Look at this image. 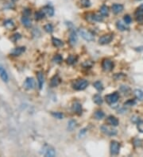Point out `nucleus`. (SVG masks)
I'll use <instances>...</instances> for the list:
<instances>
[{"label":"nucleus","instance_id":"1","mask_svg":"<svg viewBox=\"0 0 143 157\" xmlns=\"http://www.w3.org/2000/svg\"><path fill=\"white\" fill-rule=\"evenodd\" d=\"M88 85V82L86 80H77L72 83V87L76 90H83Z\"/></svg>","mask_w":143,"mask_h":157},{"label":"nucleus","instance_id":"2","mask_svg":"<svg viewBox=\"0 0 143 157\" xmlns=\"http://www.w3.org/2000/svg\"><path fill=\"white\" fill-rule=\"evenodd\" d=\"M118 99H119V94L118 92H114L105 96V100L109 105L115 104L118 102Z\"/></svg>","mask_w":143,"mask_h":157},{"label":"nucleus","instance_id":"3","mask_svg":"<svg viewBox=\"0 0 143 157\" xmlns=\"http://www.w3.org/2000/svg\"><path fill=\"white\" fill-rule=\"evenodd\" d=\"M120 150V144L116 141H112L110 145V152L112 156H117Z\"/></svg>","mask_w":143,"mask_h":157},{"label":"nucleus","instance_id":"4","mask_svg":"<svg viewBox=\"0 0 143 157\" xmlns=\"http://www.w3.org/2000/svg\"><path fill=\"white\" fill-rule=\"evenodd\" d=\"M100 129H101V131L104 134H106L107 136H115L117 134V130H114L113 128L108 126L107 125H103L102 126L100 127Z\"/></svg>","mask_w":143,"mask_h":157},{"label":"nucleus","instance_id":"5","mask_svg":"<svg viewBox=\"0 0 143 157\" xmlns=\"http://www.w3.org/2000/svg\"><path fill=\"white\" fill-rule=\"evenodd\" d=\"M80 34L84 40H87V41H92L94 40L93 34L89 31L86 30L85 29H80Z\"/></svg>","mask_w":143,"mask_h":157},{"label":"nucleus","instance_id":"6","mask_svg":"<svg viewBox=\"0 0 143 157\" xmlns=\"http://www.w3.org/2000/svg\"><path fill=\"white\" fill-rule=\"evenodd\" d=\"M102 68L104 71H110L114 68V63L109 60V59H104L102 62Z\"/></svg>","mask_w":143,"mask_h":157},{"label":"nucleus","instance_id":"7","mask_svg":"<svg viewBox=\"0 0 143 157\" xmlns=\"http://www.w3.org/2000/svg\"><path fill=\"white\" fill-rule=\"evenodd\" d=\"M43 154L47 157H53L55 156L56 155V152L54 150V148L52 147V146H49V145H46L45 146V148H43Z\"/></svg>","mask_w":143,"mask_h":157},{"label":"nucleus","instance_id":"8","mask_svg":"<svg viewBox=\"0 0 143 157\" xmlns=\"http://www.w3.org/2000/svg\"><path fill=\"white\" fill-rule=\"evenodd\" d=\"M113 39V35L112 34H105L99 39V43L100 45H107L110 42H111Z\"/></svg>","mask_w":143,"mask_h":157},{"label":"nucleus","instance_id":"9","mask_svg":"<svg viewBox=\"0 0 143 157\" xmlns=\"http://www.w3.org/2000/svg\"><path fill=\"white\" fill-rule=\"evenodd\" d=\"M35 86V81L34 78L29 77L26 78V80L24 82V87L26 90H32L34 88Z\"/></svg>","mask_w":143,"mask_h":157},{"label":"nucleus","instance_id":"10","mask_svg":"<svg viewBox=\"0 0 143 157\" xmlns=\"http://www.w3.org/2000/svg\"><path fill=\"white\" fill-rule=\"evenodd\" d=\"M72 110L75 114H78V115H80L82 114V106L80 102H75L72 106Z\"/></svg>","mask_w":143,"mask_h":157},{"label":"nucleus","instance_id":"11","mask_svg":"<svg viewBox=\"0 0 143 157\" xmlns=\"http://www.w3.org/2000/svg\"><path fill=\"white\" fill-rule=\"evenodd\" d=\"M107 122L110 125H111V126H118V124H119V121H118V118H116L115 116H109L107 118Z\"/></svg>","mask_w":143,"mask_h":157},{"label":"nucleus","instance_id":"12","mask_svg":"<svg viewBox=\"0 0 143 157\" xmlns=\"http://www.w3.org/2000/svg\"><path fill=\"white\" fill-rule=\"evenodd\" d=\"M135 19L136 21L139 23H143V10L138 7L135 12Z\"/></svg>","mask_w":143,"mask_h":157},{"label":"nucleus","instance_id":"13","mask_svg":"<svg viewBox=\"0 0 143 157\" xmlns=\"http://www.w3.org/2000/svg\"><path fill=\"white\" fill-rule=\"evenodd\" d=\"M61 82V80L58 75H55L52 79H51V81H50V86L52 87H55V86H57L59 85L60 83Z\"/></svg>","mask_w":143,"mask_h":157},{"label":"nucleus","instance_id":"14","mask_svg":"<svg viewBox=\"0 0 143 157\" xmlns=\"http://www.w3.org/2000/svg\"><path fill=\"white\" fill-rule=\"evenodd\" d=\"M0 78H1L4 82H8V80H9L7 72H6L5 68H3V66L2 64H0Z\"/></svg>","mask_w":143,"mask_h":157},{"label":"nucleus","instance_id":"15","mask_svg":"<svg viewBox=\"0 0 143 157\" xmlns=\"http://www.w3.org/2000/svg\"><path fill=\"white\" fill-rule=\"evenodd\" d=\"M37 82H38V86H39V89H42V86L44 84V75L41 71H38L37 73Z\"/></svg>","mask_w":143,"mask_h":157},{"label":"nucleus","instance_id":"16","mask_svg":"<svg viewBox=\"0 0 143 157\" xmlns=\"http://www.w3.org/2000/svg\"><path fill=\"white\" fill-rule=\"evenodd\" d=\"M112 11L115 14H118L119 13H121L122 10H123V6L122 4H114L112 6Z\"/></svg>","mask_w":143,"mask_h":157},{"label":"nucleus","instance_id":"17","mask_svg":"<svg viewBox=\"0 0 143 157\" xmlns=\"http://www.w3.org/2000/svg\"><path fill=\"white\" fill-rule=\"evenodd\" d=\"M78 40V37L75 31H72L70 34V36H69V41H70V44L72 45H74L76 44Z\"/></svg>","mask_w":143,"mask_h":157},{"label":"nucleus","instance_id":"18","mask_svg":"<svg viewBox=\"0 0 143 157\" xmlns=\"http://www.w3.org/2000/svg\"><path fill=\"white\" fill-rule=\"evenodd\" d=\"M25 47H17L15 49L11 51V55L13 56H19L22 54L23 52H25Z\"/></svg>","mask_w":143,"mask_h":157},{"label":"nucleus","instance_id":"19","mask_svg":"<svg viewBox=\"0 0 143 157\" xmlns=\"http://www.w3.org/2000/svg\"><path fill=\"white\" fill-rule=\"evenodd\" d=\"M43 12L46 14V15L50 16V17H52L54 14V9L51 6H46L44 7L43 9Z\"/></svg>","mask_w":143,"mask_h":157},{"label":"nucleus","instance_id":"20","mask_svg":"<svg viewBox=\"0 0 143 157\" xmlns=\"http://www.w3.org/2000/svg\"><path fill=\"white\" fill-rule=\"evenodd\" d=\"M22 22L23 25L26 26V27H30L31 25V19L29 18L28 16H23L22 18Z\"/></svg>","mask_w":143,"mask_h":157},{"label":"nucleus","instance_id":"21","mask_svg":"<svg viewBox=\"0 0 143 157\" xmlns=\"http://www.w3.org/2000/svg\"><path fill=\"white\" fill-rule=\"evenodd\" d=\"M52 42H53V45L56 48H60V47H62L64 45V42L62 40H60L58 38H55V37H53L52 39Z\"/></svg>","mask_w":143,"mask_h":157},{"label":"nucleus","instance_id":"22","mask_svg":"<svg viewBox=\"0 0 143 157\" xmlns=\"http://www.w3.org/2000/svg\"><path fill=\"white\" fill-rule=\"evenodd\" d=\"M100 14L101 15L103 16V17H107V16L109 15V8L108 6H103L101 8H100Z\"/></svg>","mask_w":143,"mask_h":157},{"label":"nucleus","instance_id":"23","mask_svg":"<svg viewBox=\"0 0 143 157\" xmlns=\"http://www.w3.org/2000/svg\"><path fill=\"white\" fill-rule=\"evenodd\" d=\"M93 102L97 105H101L103 102V98L100 95H96L93 97Z\"/></svg>","mask_w":143,"mask_h":157},{"label":"nucleus","instance_id":"24","mask_svg":"<svg viewBox=\"0 0 143 157\" xmlns=\"http://www.w3.org/2000/svg\"><path fill=\"white\" fill-rule=\"evenodd\" d=\"M120 90L124 94V95H131V88L127 86H123V85L121 86Z\"/></svg>","mask_w":143,"mask_h":157},{"label":"nucleus","instance_id":"25","mask_svg":"<svg viewBox=\"0 0 143 157\" xmlns=\"http://www.w3.org/2000/svg\"><path fill=\"white\" fill-rule=\"evenodd\" d=\"M93 86L98 91H102L103 90V83H101L100 81H96V82H95L93 84Z\"/></svg>","mask_w":143,"mask_h":157},{"label":"nucleus","instance_id":"26","mask_svg":"<svg viewBox=\"0 0 143 157\" xmlns=\"http://www.w3.org/2000/svg\"><path fill=\"white\" fill-rule=\"evenodd\" d=\"M94 116H95V117L96 118L97 120H101V119H103V117H104L105 114H104V113L102 110H97L96 111Z\"/></svg>","mask_w":143,"mask_h":157},{"label":"nucleus","instance_id":"27","mask_svg":"<svg viewBox=\"0 0 143 157\" xmlns=\"http://www.w3.org/2000/svg\"><path fill=\"white\" fill-rule=\"evenodd\" d=\"M45 15V14L43 12V10H40V11H37V12L35 13V19L36 20H41L42 19H44V17Z\"/></svg>","mask_w":143,"mask_h":157},{"label":"nucleus","instance_id":"28","mask_svg":"<svg viewBox=\"0 0 143 157\" xmlns=\"http://www.w3.org/2000/svg\"><path fill=\"white\" fill-rule=\"evenodd\" d=\"M76 60H77L76 56L71 55L69 56V57L67 58V63H68L69 64H75V63L76 62Z\"/></svg>","mask_w":143,"mask_h":157},{"label":"nucleus","instance_id":"29","mask_svg":"<svg viewBox=\"0 0 143 157\" xmlns=\"http://www.w3.org/2000/svg\"><path fill=\"white\" fill-rule=\"evenodd\" d=\"M4 25H5L7 29H10L14 27V24L12 20H6V21H5V22H4Z\"/></svg>","mask_w":143,"mask_h":157},{"label":"nucleus","instance_id":"30","mask_svg":"<svg viewBox=\"0 0 143 157\" xmlns=\"http://www.w3.org/2000/svg\"><path fill=\"white\" fill-rule=\"evenodd\" d=\"M134 95L139 100H142L143 99V92L141 90H134Z\"/></svg>","mask_w":143,"mask_h":157},{"label":"nucleus","instance_id":"31","mask_svg":"<svg viewBox=\"0 0 143 157\" xmlns=\"http://www.w3.org/2000/svg\"><path fill=\"white\" fill-rule=\"evenodd\" d=\"M116 26H117V28H118L119 30H121V31H125L127 29V27L126 26V25H124L123 23H122L121 22H117Z\"/></svg>","mask_w":143,"mask_h":157},{"label":"nucleus","instance_id":"32","mask_svg":"<svg viewBox=\"0 0 143 157\" xmlns=\"http://www.w3.org/2000/svg\"><path fill=\"white\" fill-rule=\"evenodd\" d=\"M53 62H55V63H56V64H60V63H61L63 60V58L60 55V54H57V55H56L54 57H53Z\"/></svg>","mask_w":143,"mask_h":157},{"label":"nucleus","instance_id":"33","mask_svg":"<svg viewBox=\"0 0 143 157\" xmlns=\"http://www.w3.org/2000/svg\"><path fill=\"white\" fill-rule=\"evenodd\" d=\"M44 29L46 31L47 33L51 34V33H53V25H51V24H47V25H45L44 26Z\"/></svg>","mask_w":143,"mask_h":157},{"label":"nucleus","instance_id":"34","mask_svg":"<svg viewBox=\"0 0 143 157\" xmlns=\"http://www.w3.org/2000/svg\"><path fill=\"white\" fill-rule=\"evenodd\" d=\"M52 115L57 119H62L64 117V114L60 112H52Z\"/></svg>","mask_w":143,"mask_h":157},{"label":"nucleus","instance_id":"35","mask_svg":"<svg viewBox=\"0 0 143 157\" xmlns=\"http://www.w3.org/2000/svg\"><path fill=\"white\" fill-rule=\"evenodd\" d=\"M92 65H93V63L92 62H91L90 60H86V61H84L83 64H82V66L85 68H90L92 67Z\"/></svg>","mask_w":143,"mask_h":157},{"label":"nucleus","instance_id":"36","mask_svg":"<svg viewBox=\"0 0 143 157\" xmlns=\"http://www.w3.org/2000/svg\"><path fill=\"white\" fill-rule=\"evenodd\" d=\"M81 6L84 7H89L91 6L90 0H80Z\"/></svg>","mask_w":143,"mask_h":157},{"label":"nucleus","instance_id":"37","mask_svg":"<svg viewBox=\"0 0 143 157\" xmlns=\"http://www.w3.org/2000/svg\"><path fill=\"white\" fill-rule=\"evenodd\" d=\"M76 122L75 121L72 120L69 121V126H68V129H69L70 131H72V130H73L75 129V127H76Z\"/></svg>","mask_w":143,"mask_h":157},{"label":"nucleus","instance_id":"38","mask_svg":"<svg viewBox=\"0 0 143 157\" xmlns=\"http://www.w3.org/2000/svg\"><path fill=\"white\" fill-rule=\"evenodd\" d=\"M136 104V101L134 100V99H131V100H128L127 102H125L124 106H133L134 105Z\"/></svg>","mask_w":143,"mask_h":157},{"label":"nucleus","instance_id":"39","mask_svg":"<svg viewBox=\"0 0 143 157\" xmlns=\"http://www.w3.org/2000/svg\"><path fill=\"white\" fill-rule=\"evenodd\" d=\"M92 19L94 21H96V22H102L103 21V18L100 15H98V14H93L92 15Z\"/></svg>","mask_w":143,"mask_h":157},{"label":"nucleus","instance_id":"40","mask_svg":"<svg viewBox=\"0 0 143 157\" xmlns=\"http://www.w3.org/2000/svg\"><path fill=\"white\" fill-rule=\"evenodd\" d=\"M124 22L126 24H130L131 22V21H132V19H131V17L129 14H126V15L124 16Z\"/></svg>","mask_w":143,"mask_h":157},{"label":"nucleus","instance_id":"41","mask_svg":"<svg viewBox=\"0 0 143 157\" xmlns=\"http://www.w3.org/2000/svg\"><path fill=\"white\" fill-rule=\"evenodd\" d=\"M138 130L139 132L143 133V121H141L138 123Z\"/></svg>","mask_w":143,"mask_h":157},{"label":"nucleus","instance_id":"42","mask_svg":"<svg viewBox=\"0 0 143 157\" xmlns=\"http://www.w3.org/2000/svg\"><path fill=\"white\" fill-rule=\"evenodd\" d=\"M21 38V35L19 34H14L12 36V37H11V39H12L14 42H16L17 40H19V39H20Z\"/></svg>","mask_w":143,"mask_h":157},{"label":"nucleus","instance_id":"43","mask_svg":"<svg viewBox=\"0 0 143 157\" xmlns=\"http://www.w3.org/2000/svg\"><path fill=\"white\" fill-rule=\"evenodd\" d=\"M134 143L135 146H140L141 144H142V141H141L140 140H136V141H134Z\"/></svg>","mask_w":143,"mask_h":157},{"label":"nucleus","instance_id":"44","mask_svg":"<svg viewBox=\"0 0 143 157\" xmlns=\"http://www.w3.org/2000/svg\"><path fill=\"white\" fill-rule=\"evenodd\" d=\"M24 13H25V14H24V15L25 16H29L30 15V10H28V9H26V10H24Z\"/></svg>","mask_w":143,"mask_h":157},{"label":"nucleus","instance_id":"45","mask_svg":"<svg viewBox=\"0 0 143 157\" xmlns=\"http://www.w3.org/2000/svg\"><path fill=\"white\" fill-rule=\"evenodd\" d=\"M139 7H140L141 9H142V10H143V4H142V5H141V6H139Z\"/></svg>","mask_w":143,"mask_h":157},{"label":"nucleus","instance_id":"46","mask_svg":"<svg viewBox=\"0 0 143 157\" xmlns=\"http://www.w3.org/2000/svg\"><path fill=\"white\" fill-rule=\"evenodd\" d=\"M137 1H140V0H137Z\"/></svg>","mask_w":143,"mask_h":157}]
</instances>
